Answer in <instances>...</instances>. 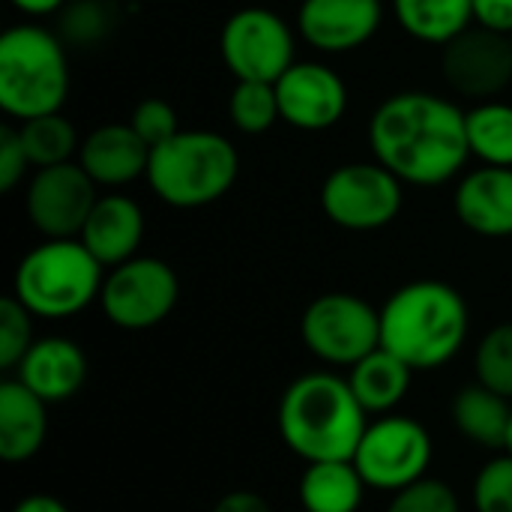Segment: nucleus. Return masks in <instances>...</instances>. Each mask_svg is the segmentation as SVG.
<instances>
[{"label": "nucleus", "mask_w": 512, "mask_h": 512, "mask_svg": "<svg viewBox=\"0 0 512 512\" xmlns=\"http://www.w3.org/2000/svg\"><path fill=\"white\" fill-rule=\"evenodd\" d=\"M453 210L480 237H512V168L480 165L468 171L453 192Z\"/></svg>", "instance_id": "17"}, {"label": "nucleus", "mask_w": 512, "mask_h": 512, "mask_svg": "<svg viewBox=\"0 0 512 512\" xmlns=\"http://www.w3.org/2000/svg\"><path fill=\"white\" fill-rule=\"evenodd\" d=\"M381 3H384V0H381Z\"/></svg>", "instance_id": "41"}, {"label": "nucleus", "mask_w": 512, "mask_h": 512, "mask_svg": "<svg viewBox=\"0 0 512 512\" xmlns=\"http://www.w3.org/2000/svg\"><path fill=\"white\" fill-rule=\"evenodd\" d=\"M435 447L423 423L405 414H384L366 426L354 465L369 489L402 492L426 477Z\"/></svg>", "instance_id": "10"}, {"label": "nucleus", "mask_w": 512, "mask_h": 512, "mask_svg": "<svg viewBox=\"0 0 512 512\" xmlns=\"http://www.w3.org/2000/svg\"><path fill=\"white\" fill-rule=\"evenodd\" d=\"M282 120L300 132L333 129L348 111V87L342 75L321 60H297L276 81Z\"/></svg>", "instance_id": "14"}, {"label": "nucleus", "mask_w": 512, "mask_h": 512, "mask_svg": "<svg viewBox=\"0 0 512 512\" xmlns=\"http://www.w3.org/2000/svg\"><path fill=\"white\" fill-rule=\"evenodd\" d=\"M78 240L108 270L135 258L138 246L144 240V213H141L138 201H132L129 195H120V192L99 195Z\"/></svg>", "instance_id": "19"}, {"label": "nucleus", "mask_w": 512, "mask_h": 512, "mask_svg": "<svg viewBox=\"0 0 512 512\" xmlns=\"http://www.w3.org/2000/svg\"><path fill=\"white\" fill-rule=\"evenodd\" d=\"M279 435L291 453L309 462H351L369 414L333 372H309L294 378L279 399Z\"/></svg>", "instance_id": "2"}, {"label": "nucleus", "mask_w": 512, "mask_h": 512, "mask_svg": "<svg viewBox=\"0 0 512 512\" xmlns=\"http://www.w3.org/2000/svg\"><path fill=\"white\" fill-rule=\"evenodd\" d=\"M405 204V183L375 162H345L321 186L324 216L345 231L387 228Z\"/></svg>", "instance_id": "9"}, {"label": "nucleus", "mask_w": 512, "mask_h": 512, "mask_svg": "<svg viewBox=\"0 0 512 512\" xmlns=\"http://www.w3.org/2000/svg\"><path fill=\"white\" fill-rule=\"evenodd\" d=\"M366 480L354 462H309L297 498L306 512H357L366 498Z\"/></svg>", "instance_id": "23"}, {"label": "nucleus", "mask_w": 512, "mask_h": 512, "mask_svg": "<svg viewBox=\"0 0 512 512\" xmlns=\"http://www.w3.org/2000/svg\"><path fill=\"white\" fill-rule=\"evenodd\" d=\"M180 300L174 267L153 255H135L105 273L99 306L105 318L129 333L159 327Z\"/></svg>", "instance_id": "8"}, {"label": "nucleus", "mask_w": 512, "mask_h": 512, "mask_svg": "<svg viewBox=\"0 0 512 512\" xmlns=\"http://www.w3.org/2000/svg\"><path fill=\"white\" fill-rule=\"evenodd\" d=\"M228 120L243 135H264L279 120V96L270 81H237L228 96Z\"/></svg>", "instance_id": "27"}, {"label": "nucleus", "mask_w": 512, "mask_h": 512, "mask_svg": "<svg viewBox=\"0 0 512 512\" xmlns=\"http://www.w3.org/2000/svg\"><path fill=\"white\" fill-rule=\"evenodd\" d=\"M15 378L45 405H60L81 390L87 378V357L78 342L66 336H45L30 345L15 369Z\"/></svg>", "instance_id": "18"}, {"label": "nucleus", "mask_w": 512, "mask_h": 512, "mask_svg": "<svg viewBox=\"0 0 512 512\" xmlns=\"http://www.w3.org/2000/svg\"><path fill=\"white\" fill-rule=\"evenodd\" d=\"M474 510L512 512V456L501 453L489 459L474 480Z\"/></svg>", "instance_id": "31"}, {"label": "nucleus", "mask_w": 512, "mask_h": 512, "mask_svg": "<svg viewBox=\"0 0 512 512\" xmlns=\"http://www.w3.org/2000/svg\"><path fill=\"white\" fill-rule=\"evenodd\" d=\"M477 381L512 402V321L495 324L477 345L474 354Z\"/></svg>", "instance_id": "28"}, {"label": "nucleus", "mask_w": 512, "mask_h": 512, "mask_svg": "<svg viewBox=\"0 0 512 512\" xmlns=\"http://www.w3.org/2000/svg\"><path fill=\"white\" fill-rule=\"evenodd\" d=\"M18 132H21V141H24V150H27L33 168H51V165L78 159L81 138L72 126V120H66L60 111L21 120Z\"/></svg>", "instance_id": "26"}, {"label": "nucleus", "mask_w": 512, "mask_h": 512, "mask_svg": "<svg viewBox=\"0 0 512 512\" xmlns=\"http://www.w3.org/2000/svg\"><path fill=\"white\" fill-rule=\"evenodd\" d=\"M510 93H512V84H510Z\"/></svg>", "instance_id": "40"}, {"label": "nucleus", "mask_w": 512, "mask_h": 512, "mask_svg": "<svg viewBox=\"0 0 512 512\" xmlns=\"http://www.w3.org/2000/svg\"><path fill=\"white\" fill-rule=\"evenodd\" d=\"M300 339L321 363L351 369L381 348V309L348 291L321 294L303 309Z\"/></svg>", "instance_id": "7"}, {"label": "nucleus", "mask_w": 512, "mask_h": 512, "mask_svg": "<svg viewBox=\"0 0 512 512\" xmlns=\"http://www.w3.org/2000/svg\"><path fill=\"white\" fill-rule=\"evenodd\" d=\"M144 177L162 204L198 210L231 192L240 177V153L219 132L180 129L150 150Z\"/></svg>", "instance_id": "4"}, {"label": "nucleus", "mask_w": 512, "mask_h": 512, "mask_svg": "<svg viewBox=\"0 0 512 512\" xmlns=\"http://www.w3.org/2000/svg\"><path fill=\"white\" fill-rule=\"evenodd\" d=\"M399 27L417 42L447 45L474 24V0H390Z\"/></svg>", "instance_id": "24"}, {"label": "nucleus", "mask_w": 512, "mask_h": 512, "mask_svg": "<svg viewBox=\"0 0 512 512\" xmlns=\"http://www.w3.org/2000/svg\"><path fill=\"white\" fill-rule=\"evenodd\" d=\"M507 453L512 456V420H510V435H507Z\"/></svg>", "instance_id": "39"}, {"label": "nucleus", "mask_w": 512, "mask_h": 512, "mask_svg": "<svg viewBox=\"0 0 512 512\" xmlns=\"http://www.w3.org/2000/svg\"><path fill=\"white\" fill-rule=\"evenodd\" d=\"M111 30V15L99 0H69L60 12V39L66 45L102 42Z\"/></svg>", "instance_id": "30"}, {"label": "nucleus", "mask_w": 512, "mask_h": 512, "mask_svg": "<svg viewBox=\"0 0 512 512\" xmlns=\"http://www.w3.org/2000/svg\"><path fill=\"white\" fill-rule=\"evenodd\" d=\"M18 12L30 15V18H45V15H54V12H63V6L69 0H9Z\"/></svg>", "instance_id": "38"}, {"label": "nucleus", "mask_w": 512, "mask_h": 512, "mask_svg": "<svg viewBox=\"0 0 512 512\" xmlns=\"http://www.w3.org/2000/svg\"><path fill=\"white\" fill-rule=\"evenodd\" d=\"M510 39H512V36H510Z\"/></svg>", "instance_id": "42"}, {"label": "nucleus", "mask_w": 512, "mask_h": 512, "mask_svg": "<svg viewBox=\"0 0 512 512\" xmlns=\"http://www.w3.org/2000/svg\"><path fill=\"white\" fill-rule=\"evenodd\" d=\"M369 147L408 186L450 183L471 159L468 111L426 90L393 93L369 120Z\"/></svg>", "instance_id": "1"}, {"label": "nucleus", "mask_w": 512, "mask_h": 512, "mask_svg": "<svg viewBox=\"0 0 512 512\" xmlns=\"http://www.w3.org/2000/svg\"><path fill=\"white\" fill-rule=\"evenodd\" d=\"M465 297L441 279H417L396 288L381 306V348L414 372L450 363L468 339Z\"/></svg>", "instance_id": "3"}, {"label": "nucleus", "mask_w": 512, "mask_h": 512, "mask_svg": "<svg viewBox=\"0 0 512 512\" xmlns=\"http://www.w3.org/2000/svg\"><path fill=\"white\" fill-rule=\"evenodd\" d=\"M96 183L75 162L36 168L24 189V210L30 225L45 240H72L81 234L93 204L99 201Z\"/></svg>", "instance_id": "12"}, {"label": "nucleus", "mask_w": 512, "mask_h": 512, "mask_svg": "<svg viewBox=\"0 0 512 512\" xmlns=\"http://www.w3.org/2000/svg\"><path fill=\"white\" fill-rule=\"evenodd\" d=\"M30 168L33 165H30V156L24 150L18 126L3 123L0 126V192L3 195L15 192V186L27 177Z\"/></svg>", "instance_id": "34"}, {"label": "nucleus", "mask_w": 512, "mask_h": 512, "mask_svg": "<svg viewBox=\"0 0 512 512\" xmlns=\"http://www.w3.org/2000/svg\"><path fill=\"white\" fill-rule=\"evenodd\" d=\"M150 147L129 123H102L81 138L78 165L96 186L120 189L147 174Z\"/></svg>", "instance_id": "16"}, {"label": "nucleus", "mask_w": 512, "mask_h": 512, "mask_svg": "<svg viewBox=\"0 0 512 512\" xmlns=\"http://www.w3.org/2000/svg\"><path fill=\"white\" fill-rule=\"evenodd\" d=\"M69 96L66 42L39 24H15L0 36V108L15 120L54 114Z\"/></svg>", "instance_id": "5"}, {"label": "nucleus", "mask_w": 512, "mask_h": 512, "mask_svg": "<svg viewBox=\"0 0 512 512\" xmlns=\"http://www.w3.org/2000/svg\"><path fill=\"white\" fill-rule=\"evenodd\" d=\"M219 51L237 81L276 84L297 63V42L288 21L264 6L237 9L219 33Z\"/></svg>", "instance_id": "11"}, {"label": "nucleus", "mask_w": 512, "mask_h": 512, "mask_svg": "<svg viewBox=\"0 0 512 512\" xmlns=\"http://www.w3.org/2000/svg\"><path fill=\"white\" fill-rule=\"evenodd\" d=\"M411 381H414V369L387 348L372 351L369 357H363L348 369V387L369 417L393 414L408 396Z\"/></svg>", "instance_id": "22"}, {"label": "nucleus", "mask_w": 512, "mask_h": 512, "mask_svg": "<svg viewBox=\"0 0 512 512\" xmlns=\"http://www.w3.org/2000/svg\"><path fill=\"white\" fill-rule=\"evenodd\" d=\"M381 27V0H303L297 9L300 36L321 54L363 48Z\"/></svg>", "instance_id": "15"}, {"label": "nucleus", "mask_w": 512, "mask_h": 512, "mask_svg": "<svg viewBox=\"0 0 512 512\" xmlns=\"http://www.w3.org/2000/svg\"><path fill=\"white\" fill-rule=\"evenodd\" d=\"M468 144L483 165L512 168V102H477L468 111Z\"/></svg>", "instance_id": "25"}, {"label": "nucleus", "mask_w": 512, "mask_h": 512, "mask_svg": "<svg viewBox=\"0 0 512 512\" xmlns=\"http://www.w3.org/2000/svg\"><path fill=\"white\" fill-rule=\"evenodd\" d=\"M12 512H69V507L54 495H27L12 507Z\"/></svg>", "instance_id": "37"}, {"label": "nucleus", "mask_w": 512, "mask_h": 512, "mask_svg": "<svg viewBox=\"0 0 512 512\" xmlns=\"http://www.w3.org/2000/svg\"><path fill=\"white\" fill-rule=\"evenodd\" d=\"M210 512H273L270 504L258 495V492H249V489H237V492H228L222 495L213 510Z\"/></svg>", "instance_id": "36"}, {"label": "nucleus", "mask_w": 512, "mask_h": 512, "mask_svg": "<svg viewBox=\"0 0 512 512\" xmlns=\"http://www.w3.org/2000/svg\"><path fill=\"white\" fill-rule=\"evenodd\" d=\"M129 126L144 138V144H147L150 150H153L156 144H162V141H168V138H174V135L180 132L174 105H168V102L159 99V96L141 99V102L132 108Z\"/></svg>", "instance_id": "33"}, {"label": "nucleus", "mask_w": 512, "mask_h": 512, "mask_svg": "<svg viewBox=\"0 0 512 512\" xmlns=\"http://www.w3.org/2000/svg\"><path fill=\"white\" fill-rule=\"evenodd\" d=\"M387 512H462L459 495L444 480H417L402 492H393Z\"/></svg>", "instance_id": "32"}, {"label": "nucleus", "mask_w": 512, "mask_h": 512, "mask_svg": "<svg viewBox=\"0 0 512 512\" xmlns=\"http://www.w3.org/2000/svg\"><path fill=\"white\" fill-rule=\"evenodd\" d=\"M48 435V405L18 378L0 384V459L9 465L33 459Z\"/></svg>", "instance_id": "20"}, {"label": "nucleus", "mask_w": 512, "mask_h": 512, "mask_svg": "<svg viewBox=\"0 0 512 512\" xmlns=\"http://www.w3.org/2000/svg\"><path fill=\"white\" fill-rule=\"evenodd\" d=\"M102 282L105 267L78 237L45 240L18 261L12 297L24 303L33 318L63 321L99 300Z\"/></svg>", "instance_id": "6"}, {"label": "nucleus", "mask_w": 512, "mask_h": 512, "mask_svg": "<svg viewBox=\"0 0 512 512\" xmlns=\"http://www.w3.org/2000/svg\"><path fill=\"white\" fill-rule=\"evenodd\" d=\"M33 312L12 294L0 300V369H18L33 345Z\"/></svg>", "instance_id": "29"}, {"label": "nucleus", "mask_w": 512, "mask_h": 512, "mask_svg": "<svg viewBox=\"0 0 512 512\" xmlns=\"http://www.w3.org/2000/svg\"><path fill=\"white\" fill-rule=\"evenodd\" d=\"M441 72L447 87L465 99H498L512 84V39L471 24L441 45Z\"/></svg>", "instance_id": "13"}, {"label": "nucleus", "mask_w": 512, "mask_h": 512, "mask_svg": "<svg viewBox=\"0 0 512 512\" xmlns=\"http://www.w3.org/2000/svg\"><path fill=\"white\" fill-rule=\"evenodd\" d=\"M474 24L512 36V0H474Z\"/></svg>", "instance_id": "35"}, {"label": "nucleus", "mask_w": 512, "mask_h": 512, "mask_svg": "<svg viewBox=\"0 0 512 512\" xmlns=\"http://www.w3.org/2000/svg\"><path fill=\"white\" fill-rule=\"evenodd\" d=\"M450 420L459 435L483 450H507L512 405L507 396L474 381L453 396Z\"/></svg>", "instance_id": "21"}]
</instances>
